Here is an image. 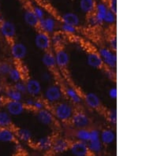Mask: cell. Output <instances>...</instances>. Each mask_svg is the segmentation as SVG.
<instances>
[{"instance_id": "cell-31", "label": "cell", "mask_w": 142, "mask_h": 156, "mask_svg": "<svg viewBox=\"0 0 142 156\" xmlns=\"http://www.w3.org/2000/svg\"><path fill=\"white\" fill-rule=\"evenodd\" d=\"M8 77L9 80L13 83H16L17 81L23 80V73L22 71L17 66H12L10 69L9 73H8Z\"/></svg>"}, {"instance_id": "cell-32", "label": "cell", "mask_w": 142, "mask_h": 156, "mask_svg": "<svg viewBox=\"0 0 142 156\" xmlns=\"http://www.w3.org/2000/svg\"><path fill=\"white\" fill-rule=\"evenodd\" d=\"M65 35L61 33H54L53 36H51V44L55 47H60L65 40Z\"/></svg>"}, {"instance_id": "cell-14", "label": "cell", "mask_w": 142, "mask_h": 156, "mask_svg": "<svg viewBox=\"0 0 142 156\" xmlns=\"http://www.w3.org/2000/svg\"><path fill=\"white\" fill-rule=\"evenodd\" d=\"M27 93L32 97H38L42 92V87L40 81L33 78H29L25 81Z\"/></svg>"}, {"instance_id": "cell-5", "label": "cell", "mask_w": 142, "mask_h": 156, "mask_svg": "<svg viewBox=\"0 0 142 156\" xmlns=\"http://www.w3.org/2000/svg\"><path fill=\"white\" fill-rule=\"evenodd\" d=\"M3 105L6 111L11 116H19L25 111V104L21 101L6 100L4 101Z\"/></svg>"}, {"instance_id": "cell-9", "label": "cell", "mask_w": 142, "mask_h": 156, "mask_svg": "<svg viewBox=\"0 0 142 156\" xmlns=\"http://www.w3.org/2000/svg\"><path fill=\"white\" fill-rule=\"evenodd\" d=\"M69 151L71 154L76 156H87L90 154L88 144L80 140L70 144Z\"/></svg>"}, {"instance_id": "cell-46", "label": "cell", "mask_w": 142, "mask_h": 156, "mask_svg": "<svg viewBox=\"0 0 142 156\" xmlns=\"http://www.w3.org/2000/svg\"><path fill=\"white\" fill-rule=\"evenodd\" d=\"M42 78H43V80H44V81L49 82L50 80H51V76L49 73H44V74L42 75Z\"/></svg>"}, {"instance_id": "cell-35", "label": "cell", "mask_w": 142, "mask_h": 156, "mask_svg": "<svg viewBox=\"0 0 142 156\" xmlns=\"http://www.w3.org/2000/svg\"><path fill=\"white\" fill-rule=\"evenodd\" d=\"M11 68L12 65L8 62H0V76H8V73Z\"/></svg>"}, {"instance_id": "cell-12", "label": "cell", "mask_w": 142, "mask_h": 156, "mask_svg": "<svg viewBox=\"0 0 142 156\" xmlns=\"http://www.w3.org/2000/svg\"><path fill=\"white\" fill-rule=\"evenodd\" d=\"M69 147H70V143L67 140L64 139L63 137H56L52 141L51 151L53 154H63L69 150Z\"/></svg>"}, {"instance_id": "cell-48", "label": "cell", "mask_w": 142, "mask_h": 156, "mask_svg": "<svg viewBox=\"0 0 142 156\" xmlns=\"http://www.w3.org/2000/svg\"><path fill=\"white\" fill-rule=\"evenodd\" d=\"M3 18H1V17H0V25H1V22H2V21H3Z\"/></svg>"}, {"instance_id": "cell-13", "label": "cell", "mask_w": 142, "mask_h": 156, "mask_svg": "<svg viewBox=\"0 0 142 156\" xmlns=\"http://www.w3.org/2000/svg\"><path fill=\"white\" fill-rule=\"evenodd\" d=\"M36 118L37 120L44 126H51L55 122V120L52 111L47 109V107L36 111Z\"/></svg>"}, {"instance_id": "cell-34", "label": "cell", "mask_w": 142, "mask_h": 156, "mask_svg": "<svg viewBox=\"0 0 142 156\" xmlns=\"http://www.w3.org/2000/svg\"><path fill=\"white\" fill-rule=\"evenodd\" d=\"M61 29L63 31V33H66L67 35H74L77 33V27L74 26L72 25L67 24V23H63L61 25Z\"/></svg>"}, {"instance_id": "cell-47", "label": "cell", "mask_w": 142, "mask_h": 156, "mask_svg": "<svg viewBox=\"0 0 142 156\" xmlns=\"http://www.w3.org/2000/svg\"><path fill=\"white\" fill-rule=\"evenodd\" d=\"M3 96H2V95H0V107H2V105H3L4 103V99H3Z\"/></svg>"}, {"instance_id": "cell-8", "label": "cell", "mask_w": 142, "mask_h": 156, "mask_svg": "<svg viewBox=\"0 0 142 156\" xmlns=\"http://www.w3.org/2000/svg\"><path fill=\"white\" fill-rule=\"evenodd\" d=\"M10 53L15 61H22L27 55L26 46L22 43L13 42L10 47Z\"/></svg>"}, {"instance_id": "cell-3", "label": "cell", "mask_w": 142, "mask_h": 156, "mask_svg": "<svg viewBox=\"0 0 142 156\" xmlns=\"http://www.w3.org/2000/svg\"><path fill=\"white\" fill-rule=\"evenodd\" d=\"M99 55L102 58L104 66L111 71L115 69L117 66V55L115 51L106 47L100 48L98 51Z\"/></svg>"}, {"instance_id": "cell-43", "label": "cell", "mask_w": 142, "mask_h": 156, "mask_svg": "<svg viewBox=\"0 0 142 156\" xmlns=\"http://www.w3.org/2000/svg\"><path fill=\"white\" fill-rule=\"evenodd\" d=\"M34 100H35V99L33 97L28 98L27 99H25V103H24L25 108L29 109V110H32L33 104H34Z\"/></svg>"}, {"instance_id": "cell-39", "label": "cell", "mask_w": 142, "mask_h": 156, "mask_svg": "<svg viewBox=\"0 0 142 156\" xmlns=\"http://www.w3.org/2000/svg\"><path fill=\"white\" fill-rule=\"evenodd\" d=\"M108 121L111 124L115 125L117 122V110L115 108L111 109L107 114Z\"/></svg>"}, {"instance_id": "cell-33", "label": "cell", "mask_w": 142, "mask_h": 156, "mask_svg": "<svg viewBox=\"0 0 142 156\" xmlns=\"http://www.w3.org/2000/svg\"><path fill=\"white\" fill-rule=\"evenodd\" d=\"M116 23V13L111 10H108L104 16V24L107 25H113Z\"/></svg>"}, {"instance_id": "cell-23", "label": "cell", "mask_w": 142, "mask_h": 156, "mask_svg": "<svg viewBox=\"0 0 142 156\" xmlns=\"http://www.w3.org/2000/svg\"><path fill=\"white\" fill-rule=\"evenodd\" d=\"M24 20H25L27 25H29L30 27L38 28L40 20L36 17V14L33 13L32 9H28V10H25V13H24Z\"/></svg>"}, {"instance_id": "cell-18", "label": "cell", "mask_w": 142, "mask_h": 156, "mask_svg": "<svg viewBox=\"0 0 142 156\" xmlns=\"http://www.w3.org/2000/svg\"><path fill=\"white\" fill-rule=\"evenodd\" d=\"M87 63L89 66L94 69H102L104 66L102 58L99 55L98 52L91 51L88 54Z\"/></svg>"}, {"instance_id": "cell-15", "label": "cell", "mask_w": 142, "mask_h": 156, "mask_svg": "<svg viewBox=\"0 0 142 156\" xmlns=\"http://www.w3.org/2000/svg\"><path fill=\"white\" fill-rule=\"evenodd\" d=\"M55 61L56 66L60 69H65L70 63V55L63 48H59L55 51Z\"/></svg>"}, {"instance_id": "cell-22", "label": "cell", "mask_w": 142, "mask_h": 156, "mask_svg": "<svg viewBox=\"0 0 142 156\" xmlns=\"http://www.w3.org/2000/svg\"><path fill=\"white\" fill-rule=\"evenodd\" d=\"M96 2L95 0H80V8L81 10L86 15L93 14L95 12Z\"/></svg>"}, {"instance_id": "cell-37", "label": "cell", "mask_w": 142, "mask_h": 156, "mask_svg": "<svg viewBox=\"0 0 142 156\" xmlns=\"http://www.w3.org/2000/svg\"><path fill=\"white\" fill-rule=\"evenodd\" d=\"M32 10L33 11V13L36 14V17L39 18V20L43 19L44 17H46V13L45 11L44 10V9L39 6H36V5H34V6L32 7Z\"/></svg>"}, {"instance_id": "cell-17", "label": "cell", "mask_w": 142, "mask_h": 156, "mask_svg": "<svg viewBox=\"0 0 142 156\" xmlns=\"http://www.w3.org/2000/svg\"><path fill=\"white\" fill-rule=\"evenodd\" d=\"M64 94L68 98L69 100L74 105H80L83 101L82 95L79 93V91L73 87H67L65 88Z\"/></svg>"}, {"instance_id": "cell-19", "label": "cell", "mask_w": 142, "mask_h": 156, "mask_svg": "<svg viewBox=\"0 0 142 156\" xmlns=\"http://www.w3.org/2000/svg\"><path fill=\"white\" fill-rule=\"evenodd\" d=\"M84 100L88 107L93 110H99V109H100L101 106H102L100 99L99 98L96 94L93 93V92L86 94L85 95Z\"/></svg>"}, {"instance_id": "cell-26", "label": "cell", "mask_w": 142, "mask_h": 156, "mask_svg": "<svg viewBox=\"0 0 142 156\" xmlns=\"http://www.w3.org/2000/svg\"><path fill=\"white\" fill-rule=\"evenodd\" d=\"M62 21L63 23H67L70 25H72L74 26L78 27L80 25V17L78 15L75 13H72V12H69V13H64L62 16Z\"/></svg>"}, {"instance_id": "cell-20", "label": "cell", "mask_w": 142, "mask_h": 156, "mask_svg": "<svg viewBox=\"0 0 142 156\" xmlns=\"http://www.w3.org/2000/svg\"><path fill=\"white\" fill-rule=\"evenodd\" d=\"M100 140L104 146L112 145L116 140V134L111 129H104L100 132Z\"/></svg>"}, {"instance_id": "cell-1", "label": "cell", "mask_w": 142, "mask_h": 156, "mask_svg": "<svg viewBox=\"0 0 142 156\" xmlns=\"http://www.w3.org/2000/svg\"><path fill=\"white\" fill-rule=\"evenodd\" d=\"M52 112L55 119L61 122H70L73 114L75 112L74 107L71 103L66 101H60L54 105Z\"/></svg>"}, {"instance_id": "cell-44", "label": "cell", "mask_w": 142, "mask_h": 156, "mask_svg": "<svg viewBox=\"0 0 142 156\" xmlns=\"http://www.w3.org/2000/svg\"><path fill=\"white\" fill-rule=\"evenodd\" d=\"M117 95H118V91L116 87H113V88H110V90L108 91V95L109 97L111 98L113 100H115L117 99Z\"/></svg>"}, {"instance_id": "cell-24", "label": "cell", "mask_w": 142, "mask_h": 156, "mask_svg": "<svg viewBox=\"0 0 142 156\" xmlns=\"http://www.w3.org/2000/svg\"><path fill=\"white\" fill-rule=\"evenodd\" d=\"M4 97L6 98V100L22 101L23 94L17 91L13 87H7L5 89Z\"/></svg>"}, {"instance_id": "cell-16", "label": "cell", "mask_w": 142, "mask_h": 156, "mask_svg": "<svg viewBox=\"0 0 142 156\" xmlns=\"http://www.w3.org/2000/svg\"><path fill=\"white\" fill-rule=\"evenodd\" d=\"M17 140L16 132L12 128H0V142L13 143Z\"/></svg>"}, {"instance_id": "cell-42", "label": "cell", "mask_w": 142, "mask_h": 156, "mask_svg": "<svg viewBox=\"0 0 142 156\" xmlns=\"http://www.w3.org/2000/svg\"><path fill=\"white\" fill-rule=\"evenodd\" d=\"M107 3L109 10L113 11L115 13H117V0H109Z\"/></svg>"}, {"instance_id": "cell-49", "label": "cell", "mask_w": 142, "mask_h": 156, "mask_svg": "<svg viewBox=\"0 0 142 156\" xmlns=\"http://www.w3.org/2000/svg\"><path fill=\"white\" fill-rule=\"evenodd\" d=\"M96 2H99V1H100V0H95Z\"/></svg>"}, {"instance_id": "cell-28", "label": "cell", "mask_w": 142, "mask_h": 156, "mask_svg": "<svg viewBox=\"0 0 142 156\" xmlns=\"http://www.w3.org/2000/svg\"><path fill=\"white\" fill-rule=\"evenodd\" d=\"M13 121L11 115L5 110H0V128H12Z\"/></svg>"}, {"instance_id": "cell-6", "label": "cell", "mask_w": 142, "mask_h": 156, "mask_svg": "<svg viewBox=\"0 0 142 156\" xmlns=\"http://www.w3.org/2000/svg\"><path fill=\"white\" fill-rule=\"evenodd\" d=\"M0 33L6 40L13 41L16 36L15 25L11 21L3 20L0 25Z\"/></svg>"}, {"instance_id": "cell-45", "label": "cell", "mask_w": 142, "mask_h": 156, "mask_svg": "<svg viewBox=\"0 0 142 156\" xmlns=\"http://www.w3.org/2000/svg\"><path fill=\"white\" fill-rule=\"evenodd\" d=\"M110 46L111 48L114 51H115L117 49V38H116V36H113L110 40Z\"/></svg>"}, {"instance_id": "cell-38", "label": "cell", "mask_w": 142, "mask_h": 156, "mask_svg": "<svg viewBox=\"0 0 142 156\" xmlns=\"http://www.w3.org/2000/svg\"><path fill=\"white\" fill-rule=\"evenodd\" d=\"M13 87L15 88L17 91H18L19 92L22 93L23 95L27 93L26 84H25V82L22 81V80H20V81H17L16 82V83H14Z\"/></svg>"}, {"instance_id": "cell-7", "label": "cell", "mask_w": 142, "mask_h": 156, "mask_svg": "<svg viewBox=\"0 0 142 156\" xmlns=\"http://www.w3.org/2000/svg\"><path fill=\"white\" fill-rule=\"evenodd\" d=\"M35 44L41 51H50L51 47V38L49 34L44 33L42 31L38 32L35 37Z\"/></svg>"}, {"instance_id": "cell-21", "label": "cell", "mask_w": 142, "mask_h": 156, "mask_svg": "<svg viewBox=\"0 0 142 156\" xmlns=\"http://www.w3.org/2000/svg\"><path fill=\"white\" fill-rule=\"evenodd\" d=\"M53 139L50 136L41 137L36 141V147L43 152H48L51 149Z\"/></svg>"}, {"instance_id": "cell-29", "label": "cell", "mask_w": 142, "mask_h": 156, "mask_svg": "<svg viewBox=\"0 0 142 156\" xmlns=\"http://www.w3.org/2000/svg\"><path fill=\"white\" fill-rule=\"evenodd\" d=\"M75 138L77 140L88 144L90 141V130L88 128L78 129V130L75 132Z\"/></svg>"}, {"instance_id": "cell-10", "label": "cell", "mask_w": 142, "mask_h": 156, "mask_svg": "<svg viewBox=\"0 0 142 156\" xmlns=\"http://www.w3.org/2000/svg\"><path fill=\"white\" fill-rule=\"evenodd\" d=\"M109 10L108 7V3L104 0H100L96 3V7H95L94 16L98 22L99 26L103 25L104 24V16L107 13V12Z\"/></svg>"}, {"instance_id": "cell-4", "label": "cell", "mask_w": 142, "mask_h": 156, "mask_svg": "<svg viewBox=\"0 0 142 156\" xmlns=\"http://www.w3.org/2000/svg\"><path fill=\"white\" fill-rule=\"evenodd\" d=\"M70 122L71 125L76 129L89 128L91 125V119L85 112L79 111L74 112Z\"/></svg>"}, {"instance_id": "cell-27", "label": "cell", "mask_w": 142, "mask_h": 156, "mask_svg": "<svg viewBox=\"0 0 142 156\" xmlns=\"http://www.w3.org/2000/svg\"><path fill=\"white\" fill-rule=\"evenodd\" d=\"M42 62L47 68L52 69L56 66V61H55V56L53 53L50 51H47L44 53V56L42 58Z\"/></svg>"}, {"instance_id": "cell-36", "label": "cell", "mask_w": 142, "mask_h": 156, "mask_svg": "<svg viewBox=\"0 0 142 156\" xmlns=\"http://www.w3.org/2000/svg\"><path fill=\"white\" fill-rule=\"evenodd\" d=\"M47 107V103H46L44 99H35L34 100V104H33V107L32 110L36 111H39L42 109L46 108Z\"/></svg>"}, {"instance_id": "cell-25", "label": "cell", "mask_w": 142, "mask_h": 156, "mask_svg": "<svg viewBox=\"0 0 142 156\" xmlns=\"http://www.w3.org/2000/svg\"><path fill=\"white\" fill-rule=\"evenodd\" d=\"M88 147L90 154H100L104 151V145L100 140H90L88 143Z\"/></svg>"}, {"instance_id": "cell-2", "label": "cell", "mask_w": 142, "mask_h": 156, "mask_svg": "<svg viewBox=\"0 0 142 156\" xmlns=\"http://www.w3.org/2000/svg\"><path fill=\"white\" fill-rule=\"evenodd\" d=\"M63 91L58 84H51L47 87L44 94V101L47 104L55 105L62 100L63 97Z\"/></svg>"}, {"instance_id": "cell-30", "label": "cell", "mask_w": 142, "mask_h": 156, "mask_svg": "<svg viewBox=\"0 0 142 156\" xmlns=\"http://www.w3.org/2000/svg\"><path fill=\"white\" fill-rule=\"evenodd\" d=\"M16 132V135H17V138L21 140L23 142L25 143H28L30 142L32 138V132L28 129H25V128H20L17 129Z\"/></svg>"}, {"instance_id": "cell-41", "label": "cell", "mask_w": 142, "mask_h": 156, "mask_svg": "<svg viewBox=\"0 0 142 156\" xmlns=\"http://www.w3.org/2000/svg\"><path fill=\"white\" fill-rule=\"evenodd\" d=\"M100 140V132L96 129L90 130V140Z\"/></svg>"}, {"instance_id": "cell-11", "label": "cell", "mask_w": 142, "mask_h": 156, "mask_svg": "<svg viewBox=\"0 0 142 156\" xmlns=\"http://www.w3.org/2000/svg\"><path fill=\"white\" fill-rule=\"evenodd\" d=\"M57 22L55 18L51 17H45L43 19L40 20L38 29L40 31H42L44 33L47 34H53L56 30Z\"/></svg>"}, {"instance_id": "cell-40", "label": "cell", "mask_w": 142, "mask_h": 156, "mask_svg": "<svg viewBox=\"0 0 142 156\" xmlns=\"http://www.w3.org/2000/svg\"><path fill=\"white\" fill-rule=\"evenodd\" d=\"M87 23L89 27L91 28H96V27L99 26L98 22H97L96 17H95L94 14H90V15H88V19H87Z\"/></svg>"}]
</instances>
